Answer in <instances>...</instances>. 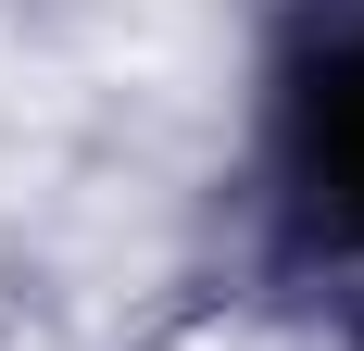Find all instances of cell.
Instances as JSON below:
<instances>
[{
  "label": "cell",
  "instance_id": "6da1fadb",
  "mask_svg": "<svg viewBox=\"0 0 364 351\" xmlns=\"http://www.w3.org/2000/svg\"><path fill=\"white\" fill-rule=\"evenodd\" d=\"M301 163H314V201L364 239V38L314 75V126H301Z\"/></svg>",
  "mask_w": 364,
  "mask_h": 351
}]
</instances>
